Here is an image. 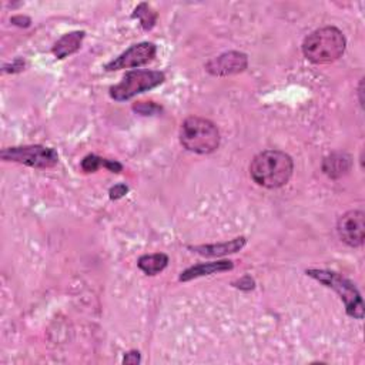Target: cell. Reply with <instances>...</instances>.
<instances>
[{"mask_svg": "<svg viewBox=\"0 0 365 365\" xmlns=\"http://www.w3.org/2000/svg\"><path fill=\"white\" fill-rule=\"evenodd\" d=\"M294 170L293 159L280 150H265L250 164L251 178L265 189H280L290 181Z\"/></svg>", "mask_w": 365, "mask_h": 365, "instance_id": "cell-1", "label": "cell"}, {"mask_svg": "<svg viewBox=\"0 0 365 365\" xmlns=\"http://www.w3.org/2000/svg\"><path fill=\"white\" fill-rule=\"evenodd\" d=\"M345 38L341 30L332 26L321 27L309 35L302 43V53L316 65H327L339 60L345 52Z\"/></svg>", "mask_w": 365, "mask_h": 365, "instance_id": "cell-2", "label": "cell"}, {"mask_svg": "<svg viewBox=\"0 0 365 365\" xmlns=\"http://www.w3.org/2000/svg\"><path fill=\"white\" fill-rule=\"evenodd\" d=\"M180 141L192 153L210 155L220 146V133L212 121L192 116L182 121L180 129Z\"/></svg>", "mask_w": 365, "mask_h": 365, "instance_id": "cell-3", "label": "cell"}, {"mask_svg": "<svg viewBox=\"0 0 365 365\" xmlns=\"http://www.w3.org/2000/svg\"><path fill=\"white\" fill-rule=\"evenodd\" d=\"M307 276L336 291L344 301L347 314L350 317L357 320L364 318V302L354 283L341 276V274L328 270H307Z\"/></svg>", "mask_w": 365, "mask_h": 365, "instance_id": "cell-4", "label": "cell"}, {"mask_svg": "<svg viewBox=\"0 0 365 365\" xmlns=\"http://www.w3.org/2000/svg\"><path fill=\"white\" fill-rule=\"evenodd\" d=\"M164 73L155 70H133L126 73L118 84L110 88V96L117 102H125L143 91H148L164 81Z\"/></svg>", "mask_w": 365, "mask_h": 365, "instance_id": "cell-5", "label": "cell"}, {"mask_svg": "<svg viewBox=\"0 0 365 365\" xmlns=\"http://www.w3.org/2000/svg\"><path fill=\"white\" fill-rule=\"evenodd\" d=\"M0 157L5 162H15L35 169H52L59 162V155L54 148L39 144L5 148Z\"/></svg>", "mask_w": 365, "mask_h": 365, "instance_id": "cell-6", "label": "cell"}, {"mask_svg": "<svg viewBox=\"0 0 365 365\" xmlns=\"http://www.w3.org/2000/svg\"><path fill=\"white\" fill-rule=\"evenodd\" d=\"M156 52L157 49L153 43L143 42V43L134 45L130 49H127L125 53H121L116 60H113V62H110L106 66V70L113 72V70L144 66L153 60V57L156 56Z\"/></svg>", "mask_w": 365, "mask_h": 365, "instance_id": "cell-7", "label": "cell"}, {"mask_svg": "<svg viewBox=\"0 0 365 365\" xmlns=\"http://www.w3.org/2000/svg\"><path fill=\"white\" fill-rule=\"evenodd\" d=\"M340 238L350 247H359L364 242L365 215L361 210H351L339 220Z\"/></svg>", "mask_w": 365, "mask_h": 365, "instance_id": "cell-8", "label": "cell"}, {"mask_svg": "<svg viewBox=\"0 0 365 365\" xmlns=\"http://www.w3.org/2000/svg\"><path fill=\"white\" fill-rule=\"evenodd\" d=\"M247 66V54L240 52H228L211 59L205 65V70L212 76H230L244 72Z\"/></svg>", "mask_w": 365, "mask_h": 365, "instance_id": "cell-9", "label": "cell"}, {"mask_svg": "<svg viewBox=\"0 0 365 365\" xmlns=\"http://www.w3.org/2000/svg\"><path fill=\"white\" fill-rule=\"evenodd\" d=\"M233 267H234V264L231 261H215V263L197 264V265L187 268L186 271H182L181 276H180V281H190V280H194V279H199V277L211 276V274L233 270Z\"/></svg>", "mask_w": 365, "mask_h": 365, "instance_id": "cell-10", "label": "cell"}, {"mask_svg": "<svg viewBox=\"0 0 365 365\" xmlns=\"http://www.w3.org/2000/svg\"><path fill=\"white\" fill-rule=\"evenodd\" d=\"M246 237H238L228 242H220V244H210V246H196L190 247L193 251L205 256V257H222L227 254H233L240 251L246 246Z\"/></svg>", "mask_w": 365, "mask_h": 365, "instance_id": "cell-11", "label": "cell"}, {"mask_svg": "<svg viewBox=\"0 0 365 365\" xmlns=\"http://www.w3.org/2000/svg\"><path fill=\"white\" fill-rule=\"evenodd\" d=\"M323 170L331 178H340L351 170V157L345 153H334L324 160Z\"/></svg>", "mask_w": 365, "mask_h": 365, "instance_id": "cell-12", "label": "cell"}, {"mask_svg": "<svg viewBox=\"0 0 365 365\" xmlns=\"http://www.w3.org/2000/svg\"><path fill=\"white\" fill-rule=\"evenodd\" d=\"M83 39H84V32H73V33L65 35L53 46L54 56L57 59H65L76 53L80 49Z\"/></svg>", "mask_w": 365, "mask_h": 365, "instance_id": "cell-13", "label": "cell"}, {"mask_svg": "<svg viewBox=\"0 0 365 365\" xmlns=\"http://www.w3.org/2000/svg\"><path fill=\"white\" fill-rule=\"evenodd\" d=\"M169 264V257L163 253L159 254H150V256H143L139 258V268L144 271L147 276H156V274L162 272Z\"/></svg>", "mask_w": 365, "mask_h": 365, "instance_id": "cell-14", "label": "cell"}, {"mask_svg": "<svg viewBox=\"0 0 365 365\" xmlns=\"http://www.w3.org/2000/svg\"><path fill=\"white\" fill-rule=\"evenodd\" d=\"M100 167H106V169H109L113 173H120L121 170H123V166H121L118 162L102 159V157L95 156V155H90V156L84 157L83 162H81V169L86 173H95Z\"/></svg>", "mask_w": 365, "mask_h": 365, "instance_id": "cell-15", "label": "cell"}, {"mask_svg": "<svg viewBox=\"0 0 365 365\" xmlns=\"http://www.w3.org/2000/svg\"><path fill=\"white\" fill-rule=\"evenodd\" d=\"M134 17H137L143 26L144 30H150V29H153V26L156 24V20H157V15L156 12L151 9L148 5L146 3H141L134 10Z\"/></svg>", "mask_w": 365, "mask_h": 365, "instance_id": "cell-16", "label": "cell"}, {"mask_svg": "<svg viewBox=\"0 0 365 365\" xmlns=\"http://www.w3.org/2000/svg\"><path fill=\"white\" fill-rule=\"evenodd\" d=\"M133 109H134L136 111L141 113V114H153L155 111H159V110H160L159 106H156V104H153V103L147 104L146 102H140L139 104H134Z\"/></svg>", "mask_w": 365, "mask_h": 365, "instance_id": "cell-17", "label": "cell"}, {"mask_svg": "<svg viewBox=\"0 0 365 365\" xmlns=\"http://www.w3.org/2000/svg\"><path fill=\"white\" fill-rule=\"evenodd\" d=\"M129 192V187L126 185H117L110 189V199L111 200H118L121 197H125Z\"/></svg>", "mask_w": 365, "mask_h": 365, "instance_id": "cell-18", "label": "cell"}, {"mask_svg": "<svg viewBox=\"0 0 365 365\" xmlns=\"http://www.w3.org/2000/svg\"><path fill=\"white\" fill-rule=\"evenodd\" d=\"M125 364H130V365H136V364H140V352L139 351H132L129 352L125 359H123Z\"/></svg>", "mask_w": 365, "mask_h": 365, "instance_id": "cell-19", "label": "cell"}, {"mask_svg": "<svg viewBox=\"0 0 365 365\" xmlns=\"http://www.w3.org/2000/svg\"><path fill=\"white\" fill-rule=\"evenodd\" d=\"M235 287L241 290H251L254 288V281L250 277H244V279H241L238 283H235Z\"/></svg>", "mask_w": 365, "mask_h": 365, "instance_id": "cell-20", "label": "cell"}, {"mask_svg": "<svg viewBox=\"0 0 365 365\" xmlns=\"http://www.w3.org/2000/svg\"><path fill=\"white\" fill-rule=\"evenodd\" d=\"M12 23L17 24V26H24L27 27L30 24V19L29 17H24V16H15L12 17Z\"/></svg>", "mask_w": 365, "mask_h": 365, "instance_id": "cell-21", "label": "cell"}]
</instances>
